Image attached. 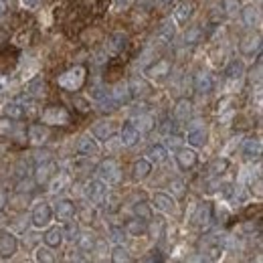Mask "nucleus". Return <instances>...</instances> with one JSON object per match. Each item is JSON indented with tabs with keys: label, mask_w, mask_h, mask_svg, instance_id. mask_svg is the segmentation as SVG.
Listing matches in <instances>:
<instances>
[{
	"label": "nucleus",
	"mask_w": 263,
	"mask_h": 263,
	"mask_svg": "<svg viewBox=\"0 0 263 263\" xmlns=\"http://www.w3.org/2000/svg\"><path fill=\"white\" fill-rule=\"evenodd\" d=\"M14 128H16L14 120H10V118H6V116L0 118V136H2V138L12 136V134H14Z\"/></svg>",
	"instance_id": "a19ab883"
},
{
	"label": "nucleus",
	"mask_w": 263,
	"mask_h": 263,
	"mask_svg": "<svg viewBox=\"0 0 263 263\" xmlns=\"http://www.w3.org/2000/svg\"><path fill=\"white\" fill-rule=\"evenodd\" d=\"M212 223V205L210 203H201L199 209H196L194 217H192V225L199 227V229H207Z\"/></svg>",
	"instance_id": "2eb2a0df"
},
{
	"label": "nucleus",
	"mask_w": 263,
	"mask_h": 263,
	"mask_svg": "<svg viewBox=\"0 0 263 263\" xmlns=\"http://www.w3.org/2000/svg\"><path fill=\"white\" fill-rule=\"evenodd\" d=\"M41 124L45 126H69L71 111L63 105H47L41 113Z\"/></svg>",
	"instance_id": "f03ea898"
},
{
	"label": "nucleus",
	"mask_w": 263,
	"mask_h": 263,
	"mask_svg": "<svg viewBox=\"0 0 263 263\" xmlns=\"http://www.w3.org/2000/svg\"><path fill=\"white\" fill-rule=\"evenodd\" d=\"M107 194V186L104 180H91V183H87V188H85V196L87 201L93 203V205H102L104 199Z\"/></svg>",
	"instance_id": "9d476101"
},
{
	"label": "nucleus",
	"mask_w": 263,
	"mask_h": 263,
	"mask_svg": "<svg viewBox=\"0 0 263 263\" xmlns=\"http://www.w3.org/2000/svg\"><path fill=\"white\" fill-rule=\"evenodd\" d=\"M2 111H4V116L10 118V120H23V118H25V107H23V104H19V102H8V104H4Z\"/></svg>",
	"instance_id": "473e14b6"
},
{
	"label": "nucleus",
	"mask_w": 263,
	"mask_h": 263,
	"mask_svg": "<svg viewBox=\"0 0 263 263\" xmlns=\"http://www.w3.org/2000/svg\"><path fill=\"white\" fill-rule=\"evenodd\" d=\"M207 138H209V132H207V126L203 120H194L190 126H188V132H186V142L192 146V148H203L207 144Z\"/></svg>",
	"instance_id": "423d86ee"
},
{
	"label": "nucleus",
	"mask_w": 263,
	"mask_h": 263,
	"mask_svg": "<svg viewBox=\"0 0 263 263\" xmlns=\"http://www.w3.org/2000/svg\"><path fill=\"white\" fill-rule=\"evenodd\" d=\"M10 87V79L6 75H0V93H6Z\"/></svg>",
	"instance_id": "13d9d810"
},
{
	"label": "nucleus",
	"mask_w": 263,
	"mask_h": 263,
	"mask_svg": "<svg viewBox=\"0 0 263 263\" xmlns=\"http://www.w3.org/2000/svg\"><path fill=\"white\" fill-rule=\"evenodd\" d=\"M174 158H176V164L180 170H190L199 164V154H196L192 148H180V150H176Z\"/></svg>",
	"instance_id": "9b49d317"
},
{
	"label": "nucleus",
	"mask_w": 263,
	"mask_h": 263,
	"mask_svg": "<svg viewBox=\"0 0 263 263\" xmlns=\"http://www.w3.org/2000/svg\"><path fill=\"white\" fill-rule=\"evenodd\" d=\"M231 104H233V97H223V100L217 104V111H221V113H223V111H227Z\"/></svg>",
	"instance_id": "4d7b16f0"
},
{
	"label": "nucleus",
	"mask_w": 263,
	"mask_h": 263,
	"mask_svg": "<svg viewBox=\"0 0 263 263\" xmlns=\"http://www.w3.org/2000/svg\"><path fill=\"white\" fill-rule=\"evenodd\" d=\"M16 251H19V239L14 237V233L10 231H2L0 233V257H12Z\"/></svg>",
	"instance_id": "ddd939ff"
},
{
	"label": "nucleus",
	"mask_w": 263,
	"mask_h": 263,
	"mask_svg": "<svg viewBox=\"0 0 263 263\" xmlns=\"http://www.w3.org/2000/svg\"><path fill=\"white\" fill-rule=\"evenodd\" d=\"M134 215H136V219H140V221L150 223V221H152V215H154L152 205H148L146 201H138V203L134 205Z\"/></svg>",
	"instance_id": "c756f323"
},
{
	"label": "nucleus",
	"mask_w": 263,
	"mask_h": 263,
	"mask_svg": "<svg viewBox=\"0 0 263 263\" xmlns=\"http://www.w3.org/2000/svg\"><path fill=\"white\" fill-rule=\"evenodd\" d=\"M35 259L37 261H45V263H53L55 261V255H53L51 247H39L37 253H35Z\"/></svg>",
	"instance_id": "a18cd8bd"
},
{
	"label": "nucleus",
	"mask_w": 263,
	"mask_h": 263,
	"mask_svg": "<svg viewBox=\"0 0 263 263\" xmlns=\"http://www.w3.org/2000/svg\"><path fill=\"white\" fill-rule=\"evenodd\" d=\"M30 221H32V225H35L37 229H47L49 225H51V221H53V209H51V205L45 203V201L37 203L35 207H32Z\"/></svg>",
	"instance_id": "39448f33"
},
{
	"label": "nucleus",
	"mask_w": 263,
	"mask_h": 263,
	"mask_svg": "<svg viewBox=\"0 0 263 263\" xmlns=\"http://www.w3.org/2000/svg\"><path fill=\"white\" fill-rule=\"evenodd\" d=\"M39 4H41V0H23V6L28 8V10L39 8Z\"/></svg>",
	"instance_id": "bf43d9fd"
},
{
	"label": "nucleus",
	"mask_w": 263,
	"mask_h": 263,
	"mask_svg": "<svg viewBox=\"0 0 263 263\" xmlns=\"http://www.w3.org/2000/svg\"><path fill=\"white\" fill-rule=\"evenodd\" d=\"M205 37V28L203 26H190L186 32H184V43L186 45H199Z\"/></svg>",
	"instance_id": "f704fd0d"
},
{
	"label": "nucleus",
	"mask_w": 263,
	"mask_h": 263,
	"mask_svg": "<svg viewBox=\"0 0 263 263\" xmlns=\"http://www.w3.org/2000/svg\"><path fill=\"white\" fill-rule=\"evenodd\" d=\"M75 212H77V207H75L69 199H63V201H59V203L55 205L53 217H57V221H61V223H67V221H73Z\"/></svg>",
	"instance_id": "4468645a"
},
{
	"label": "nucleus",
	"mask_w": 263,
	"mask_h": 263,
	"mask_svg": "<svg viewBox=\"0 0 263 263\" xmlns=\"http://www.w3.org/2000/svg\"><path fill=\"white\" fill-rule=\"evenodd\" d=\"M100 105H102V111H116L118 109V102L116 100H113V97H104V100H100Z\"/></svg>",
	"instance_id": "8fccbe9b"
},
{
	"label": "nucleus",
	"mask_w": 263,
	"mask_h": 263,
	"mask_svg": "<svg viewBox=\"0 0 263 263\" xmlns=\"http://www.w3.org/2000/svg\"><path fill=\"white\" fill-rule=\"evenodd\" d=\"M6 12H8V2L6 0H0V19L6 16Z\"/></svg>",
	"instance_id": "680f3d73"
},
{
	"label": "nucleus",
	"mask_w": 263,
	"mask_h": 263,
	"mask_svg": "<svg viewBox=\"0 0 263 263\" xmlns=\"http://www.w3.org/2000/svg\"><path fill=\"white\" fill-rule=\"evenodd\" d=\"M113 100H116L118 104H126L128 100H130V91H128V83L124 85V83H120L116 89H113Z\"/></svg>",
	"instance_id": "79ce46f5"
},
{
	"label": "nucleus",
	"mask_w": 263,
	"mask_h": 263,
	"mask_svg": "<svg viewBox=\"0 0 263 263\" xmlns=\"http://www.w3.org/2000/svg\"><path fill=\"white\" fill-rule=\"evenodd\" d=\"M6 205H8V196H6L4 190H0V212H2V210L6 209Z\"/></svg>",
	"instance_id": "052dcab7"
},
{
	"label": "nucleus",
	"mask_w": 263,
	"mask_h": 263,
	"mask_svg": "<svg viewBox=\"0 0 263 263\" xmlns=\"http://www.w3.org/2000/svg\"><path fill=\"white\" fill-rule=\"evenodd\" d=\"M97 176H100V180H104V183L107 184H116L120 183L122 178V170H120V164L116 160H102L100 164H97Z\"/></svg>",
	"instance_id": "7ed1b4c3"
},
{
	"label": "nucleus",
	"mask_w": 263,
	"mask_h": 263,
	"mask_svg": "<svg viewBox=\"0 0 263 263\" xmlns=\"http://www.w3.org/2000/svg\"><path fill=\"white\" fill-rule=\"evenodd\" d=\"M215 87V81H212V75L207 73V71H199L194 75V91L201 93V95H207L212 91Z\"/></svg>",
	"instance_id": "4be33fe9"
},
{
	"label": "nucleus",
	"mask_w": 263,
	"mask_h": 263,
	"mask_svg": "<svg viewBox=\"0 0 263 263\" xmlns=\"http://www.w3.org/2000/svg\"><path fill=\"white\" fill-rule=\"evenodd\" d=\"M221 219L219 223H227V219L231 217V209L227 205H221V207H212V219Z\"/></svg>",
	"instance_id": "c03bdc74"
},
{
	"label": "nucleus",
	"mask_w": 263,
	"mask_h": 263,
	"mask_svg": "<svg viewBox=\"0 0 263 263\" xmlns=\"http://www.w3.org/2000/svg\"><path fill=\"white\" fill-rule=\"evenodd\" d=\"M172 2H176V0H160V4H172Z\"/></svg>",
	"instance_id": "0e129e2a"
},
{
	"label": "nucleus",
	"mask_w": 263,
	"mask_h": 263,
	"mask_svg": "<svg viewBox=\"0 0 263 263\" xmlns=\"http://www.w3.org/2000/svg\"><path fill=\"white\" fill-rule=\"evenodd\" d=\"M192 113V104L188 100H178L176 105H174V118L178 122H186Z\"/></svg>",
	"instance_id": "c85d7f7f"
},
{
	"label": "nucleus",
	"mask_w": 263,
	"mask_h": 263,
	"mask_svg": "<svg viewBox=\"0 0 263 263\" xmlns=\"http://www.w3.org/2000/svg\"><path fill=\"white\" fill-rule=\"evenodd\" d=\"M111 237L113 239H120L122 237V231H120V229H111Z\"/></svg>",
	"instance_id": "e2e57ef3"
},
{
	"label": "nucleus",
	"mask_w": 263,
	"mask_h": 263,
	"mask_svg": "<svg viewBox=\"0 0 263 263\" xmlns=\"http://www.w3.org/2000/svg\"><path fill=\"white\" fill-rule=\"evenodd\" d=\"M126 233L132 235V237H142L148 233V227H146V221H140V219H132L126 223Z\"/></svg>",
	"instance_id": "2f4dec72"
},
{
	"label": "nucleus",
	"mask_w": 263,
	"mask_h": 263,
	"mask_svg": "<svg viewBox=\"0 0 263 263\" xmlns=\"http://www.w3.org/2000/svg\"><path fill=\"white\" fill-rule=\"evenodd\" d=\"M239 14L243 16L245 26H249V28H253V26L257 25V21H259V10H257L253 4H249V6H241V12H239Z\"/></svg>",
	"instance_id": "7c9ffc66"
},
{
	"label": "nucleus",
	"mask_w": 263,
	"mask_h": 263,
	"mask_svg": "<svg viewBox=\"0 0 263 263\" xmlns=\"http://www.w3.org/2000/svg\"><path fill=\"white\" fill-rule=\"evenodd\" d=\"M57 174V162L51 158H43L37 160V168H35V184H47L51 183V178Z\"/></svg>",
	"instance_id": "20e7f679"
},
{
	"label": "nucleus",
	"mask_w": 263,
	"mask_h": 263,
	"mask_svg": "<svg viewBox=\"0 0 263 263\" xmlns=\"http://www.w3.org/2000/svg\"><path fill=\"white\" fill-rule=\"evenodd\" d=\"M132 4H134V0H113V10L122 12V10H128Z\"/></svg>",
	"instance_id": "864d4df0"
},
{
	"label": "nucleus",
	"mask_w": 263,
	"mask_h": 263,
	"mask_svg": "<svg viewBox=\"0 0 263 263\" xmlns=\"http://www.w3.org/2000/svg\"><path fill=\"white\" fill-rule=\"evenodd\" d=\"M184 186H186V184L183 183V180H172L170 190H172L176 196H184V192H186V190H184Z\"/></svg>",
	"instance_id": "603ef678"
},
{
	"label": "nucleus",
	"mask_w": 263,
	"mask_h": 263,
	"mask_svg": "<svg viewBox=\"0 0 263 263\" xmlns=\"http://www.w3.org/2000/svg\"><path fill=\"white\" fill-rule=\"evenodd\" d=\"M126 47H128V35L126 32H113V35H109L107 41H105V55L118 57Z\"/></svg>",
	"instance_id": "1a4fd4ad"
},
{
	"label": "nucleus",
	"mask_w": 263,
	"mask_h": 263,
	"mask_svg": "<svg viewBox=\"0 0 263 263\" xmlns=\"http://www.w3.org/2000/svg\"><path fill=\"white\" fill-rule=\"evenodd\" d=\"M170 69H172L170 61L168 59H160L154 65H150V67H146V75H150L152 79H164L166 75H170Z\"/></svg>",
	"instance_id": "b1692460"
},
{
	"label": "nucleus",
	"mask_w": 263,
	"mask_h": 263,
	"mask_svg": "<svg viewBox=\"0 0 263 263\" xmlns=\"http://www.w3.org/2000/svg\"><path fill=\"white\" fill-rule=\"evenodd\" d=\"M221 6L227 16H237L241 12V2L239 0H221Z\"/></svg>",
	"instance_id": "58836bf2"
},
{
	"label": "nucleus",
	"mask_w": 263,
	"mask_h": 263,
	"mask_svg": "<svg viewBox=\"0 0 263 263\" xmlns=\"http://www.w3.org/2000/svg\"><path fill=\"white\" fill-rule=\"evenodd\" d=\"M203 253H205V257H207L209 261L219 259V257H221V253H223V241H221L217 235H212L210 239H207V241H205Z\"/></svg>",
	"instance_id": "5701e85b"
},
{
	"label": "nucleus",
	"mask_w": 263,
	"mask_h": 263,
	"mask_svg": "<svg viewBox=\"0 0 263 263\" xmlns=\"http://www.w3.org/2000/svg\"><path fill=\"white\" fill-rule=\"evenodd\" d=\"M152 203H154L156 210L164 212V215H172V212L176 210V201H174V196L168 194V192H156Z\"/></svg>",
	"instance_id": "dca6fc26"
},
{
	"label": "nucleus",
	"mask_w": 263,
	"mask_h": 263,
	"mask_svg": "<svg viewBox=\"0 0 263 263\" xmlns=\"http://www.w3.org/2000/svg\"><path fill=\"white\" fill-rule=\"evenodd\" d=\"M111 261H116V263H124V261H132L128 249L124 247V245H116V247L111 249Z\"/></svg>",
	"instance_id": "ea45409f"
},
{
	"label": "nucleus",
	"mask_w": 263,
	"mask_h": 263,
	"mask_svg": "<svg viewBox=\"0 0 263 263\" xmlns=\"http://www.w3.org/2000/svg\"><path fill=\"white\" fill-rule=\"evenodd\" d=\"M77 247H79L81 251H83V253L93 251V247H95V239H93V235H91V233L79 235V237H77Z\"/></svg>",
	"instance_id": "e433bc0d"
},
{
	"label": "nucleus",
	"mask_w": 263,
	"mask_h": 263,
	"mask_svg": "<svg viewBox=\"0 0 263 263\" xmlns=\"http://www.w3.org/2000/svg\"><path fill=\"white\" fill-rule=\"evenodd\" d=\"M30 37H32V35H30V30H21L19 35L14 37V43L19 45V47H25V45L30 43Z\"/></svg>",
	"instance_id": "3c124183"
},
{
	"label": "nucleus",
	"mask_w": 263,
	"mask_h": 263,
	"mask_svg": "<svg viewBox=\"0 0 263 263\" xmlns=\"http://www.w3.org/2000/svg\"><path fill=\"white\" fill-rule=\"evenodd\" d=\"M138 124H142V126H138L140 132H148V130H152V126H154L150 116H142V118L138 120Z\"/></svg>",
	"instance_id": "5fc2aeb1"
},
{
	"label": "nucleus",
	"mask_w": 263,
	"mask_h": 263,
	"mask_svg": "<svg viewBox=\"0 0 263 263\" xmlns=\"http://www.w3.org/2000/svg\"><path fill=\"white\" fill-rule=\"evenodd\" d=\"M26 95L32 97V100H43V97L47 95V81L41 75L32 77L26 83Z\"/></svg>",
	"instance_id": "412c9836"
},
{
	"label": "nucleus",
	"mask_w": 263,
	"mask_h": 263,
	"mask_svg": "<svg viewBox=\"0 0 263 263\" xmlns=\"http://www.w3.org/2000/svg\"><path fill=\"white\" fill-rule=\"evenodd\" d=\"M239 51H241L243 57H249V59L257 57L259 51H261V35H259V32H255V35L251 32V35L245 37L241 41V45H239Z\"/></svg>",
	"instance_id": "6e6552de"
},
{
	"label": "nucleus",
	"mask_w": 263,
	"mask_h": 263,
	"mask_svg": "<svg viewBox=\"0 0 263 263\" xmlns=\"http://www.w3.org/2000/svg\"><path fill=\"white\" fill-rule=\"evenodd\" d=\"M51 180H53V183H51V190H53V192H59V190H65L63 186H65V184H67V183H69V178H67V176H65V174H59V176L55 174V176H53Z\"/></svg>",
	"instance_id": "de8ad7c7"
},
{
	"label": "nucleus",
	"mask_w": 263,
	"mask_h": 263,
	"mask_svg": "<svg viewBox=\"0 0 263 263\" xmlns=\"http://www.w3.org/2000/svg\"><path fill=\"white\" fill-rule=\"evenodd\" d=\"M148 156H150L148 160H150L152 164H162L168 158V150L162 144H154V146H150V150H148Z\"/></svg>",
	"instance_id": "72a5a7b5"
},
{
	"label": "nucleus",
	"mask_w": 263,
	"mask_h": 263,
	"mask_svg": "<svg viewBox=\"0 0 263 263\" xmlns=\"http://www.w3.org/2000/svg\"><path fill=\"white\" fill-rule=\"evenodd\" d=\"M229 168V160L227 158H217V160H212L210 162V166H209V172L210 176H223Z\"/></svg>",
	"instance_id": "c9c22d12"
},
{
	"label": "nucleus",
	"mask_w": 263,
	"mask_h": 263,
	"mask_svg": "<svg viewBox=\"0 0 263 263\" xmlns=\"http://www.w3.org/2000/svg\"><path fill=\"white\" fill-rule=\"evenodd\" d=\"M63 233H65V239L77 241V237H79V227L73 225L71 221H67V229H63Z\"/></svg>",
	"instance_id": "09e8293b"
},
{
	"label": "nucleus",
	"mask_w": 263,
	"mask_h": 263,
	"mask_svg": "<svg viewBox=\"0 0 263 263\" xmlns=\"http://www.w3.org/2000/svg\"><path fill=\"white\" fill-rule=\"evenodd\" d=\"M105 95H107V91H104L100 85H97V87H93V89L89 91V97H91V100H97V102H100V100H104Z\"/></svg>",
	"instance_id": "6e6d98bb"
},
{
	"label": "nucleus",
	"mask_w": 263,
	"mask_h": 263,
	"mask_svg": "<svg viewBox=\"0 0 263 263\" xmlns=\"http://www.w3.org/2000/svg\"><path fill=\"white\" fill-rule=\"evenodd\" d=\"M225 75H227V79H231V81L243 79V75H245V63H243L241 59H233L231 63L227 65Z\"/></svg>",
	"instance_id": "cd10ccee"
},
{
	"label": "nucleus",
	"mask_w": 263,
	"mask_h": 263,
	"mask_svg": "<svg viewBox=\"0 0 263 263\" xmlns=\"http://www.w3.org/2000/svg\"><path fill=\"white\" fill-rule=\"evenodd\" d=\"M65 241V233L61 227H49L47 233H45V245L51 249H59Z\"/></svg>",
	"instance_id": "393cba45"
},
{
	"label": "nucleus",
	"mask_w": 263,
	"mask_h": 263,
	"mask_svg": "<svg viewBox=\"0 0 263 263\" xmlns=\"http://www.w3.org/2000/svg\"><path fill=\"white\" fill-rule=\"evenodd\" d=\"M73 105H75V109H77L79 113H87V111L91 109L89 100H87V97H83V95H75V97H73Z\"/></svg>",
	"instance_id": "37998d69"
},
{
	"label": "nucleus",
	"mask_w": 263,
	"mask_h": 263,
	"mask_svg": "<svg viewBox=\"0 0 263 263\" xmlns=\"http://www.w3.org/2000/svg\"><path fill=\"white\" fill-rule=\"evenodd\" d=\"M85 81H87V67L85 65H75V67L67 69L63 75H59L57 85L65 91H79L85 85Z\"/></svg>",
	"instance_id": "f257e3e1"
},
{
	"label": "nucleus",
	"mask_w": 263,
	"mask_h": 263,
	"mask_svg": "<svg viewBox=\"0 0 263 263\" xmlns=\"http://www.w3.org/2000/svg\"><path fill=\"white\" fill-rule=\"evenodd\" d=\"M118 203H120V196L116 194V192H107L105 194V199H104V205H105V209L107 210H118Z\"/></svg>",
	"instance_id": "49530a36"
},
{
	"label": "nucleus",
	"mask_w": 263,
	"mask_h": 263,
	"mask_svg": "<svg viewBox=\"0 0 263 263\" xmlns=\"http://www.w3.org/2000/svg\"><path fill=\"white\" fill-rule=\"evenodd\" d=\"M150 174H152V162L148 158H140L134 162V166H132V176H134V180H146Z\"/></svg>",
	"instance_id": "a878e982"
},
{
	"label": "nucleus",
	"mask_w": 263,
	"mask_h": 263,
	"mask_svg": "<svg viewBox=\"0 0 263 263\" xmlns=\"http://www.w3.org/2000/svg\"><path fill=\"white\" fill-rule=\"evenodd\" d=\"M128 91H130V97H134V100H144V97L152 93V85L144 77L134 75L128 81Z\"/></svg>",
	"instance_id": "0eeeda50"
},
{
	"label": "nucleus",
	"mask_w": 263,
	"mask_h": 263,
	"mask_svg": "<svg viewBox=\"0 0 263 263\" xmlns=\"http://www.w3.org/2000/svg\"><path fill=\"white\" fill-rule=\"evenodd\" d=\"M28 140L32 146H43L49 140V126L45 124H30L28 126Z\"/></svg>",
	"instance_id": "a211bd4d"
},
{
	"label": "nucleus",
	"mask_w": 263,
	"mask_h": 263,
	"mask_svg": "<svg viewBox=\"0 0 263 263\" xmlns=\"http://www.w3.org/2000/svg\"><path fill=\"white\" fill-rule=\"evenodd\" d=\"M138 140H140V130H138V126H136L134 122H126V124L122 126V132H120V142H122V146L132 148Z\"/></svg>",
	"instance_id": "f3484780"
},
{
	"label": "nucleus",
	"mask_w": 263,
	"mask_h": 263,
	"mask_svg": "<svg viewBox=\"0 0 263 263\" xmlns=\"http://www.w3.org/2000/svg\"><path fill=\"white\" fill-rule=\"evenodd\" d=\"M111 134V122H97L93 126V136H97L100 140H107Z\"/></svg>",
	"instance_id": "4c0bfd02"
},
{
	"label": "nucleus",
	"mask_w": 263,
	"mask_h": 263,
	"mask_svg": "<svg viewBox=\"0 0 263 263\" xmlns=\"http://www.w3.org/2000/svg\"><path fill=\"white\" fill-rule=\"evenodd\" d=\"M77 152L83 158H95V156H100L102 148H100V144H97V140L93 136H81L79 144H77Z\"/></svg>",
	"instance_id": "f8f14e48"
},
{
	"label": "nucleus",
	"mask_w": 263,
	"mask_h": 263,
	"mask_svg": "<svg viewBox=\"0 0 263 263\" xmlns=\"http://www.w3.org/2000/svg\"><path fill=\"white\" fill-rule=\"evenodd\" d=\"M172 14H174V21L178 25H186L192 19V14H194V2H190V0H184V2L176 4L174 10H172Z\"/></svg>",
	"instance_id": "6ab92c4d"
},
{
	"label": "nucleus",
	"mask_w": 263,
	"mask_h": 263,
	"mask_svg": "<svg viewBox=\"0 0 263 263\" xmlns=\"http://www.w3.org/2000/svg\"><path fill=\"white\" fill-rule=\"evenodd\" d=\"M172 39H174V23H172V21H164V23L158 26L156 41L162 43V45H168V43H172Z\"/></svg>",
	"instance_id": "bb28decb"
},
{
	"label": "nucleus",
	"mask_w": 263,
	"mask_h": 263,
	"mask_svg": "<svg viewBox=\"0 0 263 263\" xmlns=\"http://www.w3.org/2000/svg\"><path fill=\"white\" fill-rule=\"evenodd\" d=\"M243 160H247V162H253V160H259L261 156V140L259 138H247L243 142Z\"/></svg>",
	"instance_id": "aec40b11"
}]
</instances>
